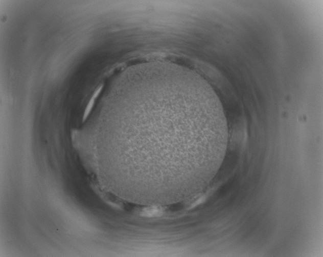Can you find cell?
Returning a JSON list of instances; mask_svg holds the SVG:
<instances>
[{
    "instance_id": "6da1fadb",
    "label": "cell",
    "mask_w": 323,
    "mask_h": 257,
    "mask_svg": "<svg viewBox=\"0 0 323 257\" xmlns=\"http://www.w3.org/2000/svg\"><path fill=\"white\" fill-rule=\"evenodd\" d=\"M134 178L154 195L201 192L216 174L228 130L222 104L200 78L151 72L130 82Z\"/></svg>"
},
{
    "instance_id": "7a4b0ae2",
    "label": "cell",
    "mask_w": 323,
    "mask_h": 257,
    "mask_svg": "<svg viewBox=\"0 0 323 257\" xmlns=\"http://www.w3.org/2000/svg\"><path fill=\"white\" fill-rule=\"evenodd\" d=\"M162 213V209L157 205H150L143 209L142 214L147 217L159 216Z\"/></svg>"
}]
</instances>
